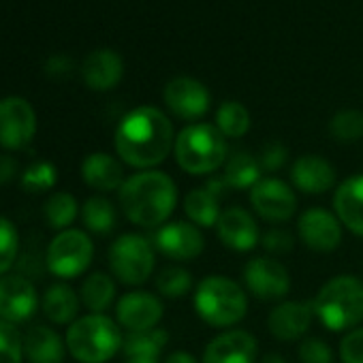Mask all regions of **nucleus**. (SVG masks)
Listing matches in <instances>:
<instances>
[{"mask_svg": "<svg viewBox=\"0 0 363 363\" xmlns=\"http://www.w3.org/2000/svg\"><path fill=\"white\" fill-rule=\"evenodd\" d=\"M246 291L261 301H280L291 291L289 269L274 257H252L242 272Z\"/></svg>", "mask_w": 363, "mask_h": 363, "instance_id": "nucleus-9", "label": "nucleus"}, {"mask_svg": "<svg viewBox=\"0 0 363 363\" xmlns=\"http://www.w3.org/2000/svg\"><path fill=\"white\" fill-rule=\"evenodd\" d=\"M193 306L206 325L227 331L244 320L248 312V297L235 280L212 274L197 284Z\"/></svg>", "mask_w": 363, "mask_h": 363, "instance_id": "nucleus-5", "label": "nucleus"}, {"mask_svg": "<svg viewBox=\"0 0 363 363\" xmlns=\"http://www.w3.org/2000/svg\"><path fill=\"white\" fill-rule=\"evenodd\" d=\"M214 229L220 244L235 252H250L261 244V231L255 216L238 206L225 210Z\"/></svg>", "mask_w": 363, "mask_h": 363, "instance_id": "nucleus-16", "label": "nucleus"}, {"mask_svg": "<svg viewBox=\"0 0 363 363\" xmlns=\"http://www.w3.org/2000/svg\"><path fill=\"white\" fill-rule=\"evenodd\" d=\"M164 363H199L195 354L186 352V350H173L171 354H167Z\"/></svg>", "mask_w": 363, "mask_h": 363, "instance_id": "nucleus-44", "label": "nucleus"}, {"mask_svg": "<svg viewBox=\"0 0 363 363\" xmlns=\"http://www.w3.org/2000/svg\"><path fill=\"white\" fill-rule=\"evenodd\" d=\"M167 109L179 120H199L212 105L210 90L195 77H173L162 92Z\"/></svg>", "mask_w": 363, "mask_h": 363, "instance_id": "nucleus-13", "label": "nucleus"}, {"mask_svg": "<svg viewBox=\"0 0 363 363\" xmlns=\"http://www.w3.org/2000/svg\"><path fill=\"white\" fill-rule=\"evenodd\" d=\"M39 308L35 284L24 276L0 278V318L7 323H24Z\"/></svg>", "mask_w": 363, "mask_h": 363, "instance_id": "nucleus-18", "label": "nucleus"}, {"mask_svg": "<svg viewBox=\"0 0 363 363\" xmlns=\"http://www.w3.org/2000/svg\"><path fill=\"white\" fill-rule=\"evenodd\" d=\"M154 244L139 233H124L109 246V269L126 286L150 280L156 265Z\"/></svg>", "mask_w": 363, "mask_h": 363, "instance_id": "nucleus-7", "label": "nucleus"}, {"mask_svg": "<svg viewBox=\"0 0 363 363\" xmlns=\"http://www.w3.org/2000/svg\"><path fill=\"white\" fill-rule=\"evenodd\" d=\"M43 214H45V220L52 229L56 231H67L77 214H79V206L75 201V197L71 193H54L48 201H45V208H43Z\"/></svg>", "mask_w": 363, "mask_h": 363, "instance_id": "nucleus-33", "label": "nucleus"}, {"mask_svg": "<svg viewBox=\"0 0 363 363\" xmlns=\"http://www.w3.org/2000/svg\"><path fill=\"white\" fill-rule=\"evenodd\" d=\"M82 220L88 231L96 235H107L116 229V208L109 199L105 197H90L84 208H82Z\"/></svg>", "mask_w": 363, "mask_h": 363, "instance_id": "nucleus-30", "label": "nucleus"}, {"mask_svg": "<svg viewBox=\"0 0 363 363\" xmlns=\"http://www.w3.org/2000/svg\"><path fill=\"white\" fill-rule=\"evenodd\" d=\"M337 352L342 363H363V327L344 333Z\"/></svg>", "mask_w": 363, "mask_h": 363, "instance_id": "nucleus-39", "label": "nucleus"}, {"mask_svg": "<svg viewBox=\"0 0 363 363\" xmlns=\"http://www.w3.org/2000/svg\"><path fill=\"white\" fill-rule=\"evenodd\" d=\"M193 289V274L182 265H167L156 274V291L167 299H182Z\"/></svg>", "mask_w": 363, "mask_h": 363, "instance_id": "nucleus-31", "label": "nucleus"}, {"mask_svg": "<svg viewBox=\"0 0 363 363\" xmlns=\"http://www.w3.org/2000/svg\"><path fill=\"white\" fill-rule=\"evenodd\" d=\"M261 363H289L282 354H276V352H269L261 359Z\"/></svg>", "mask_w": 363, "mask_h": 363, "instance_id": "nucleus-45", "label": "nucleus"}, {"mask_svg": "<svg viewBox=\"0 0 363 363\" xmlns=\"http://www.w3.org/2000/svg\"><path fill=\"white\" fill-rule=\"evenodd\" d=\"M65 344L62 337L43 325H35L24 335V354L33 363H62L65 361Z\"/></svg>", "mask_w": 363, "mask_h": 363, "instance_id": "nucleus-25", "label": "nucleus"}, {"mask_svg": "<svg viewBox=\"0 0 363 363\" xmlns=\"http://www.w3.org/2000/svg\"><path fill=\"white\" fill-rule=\"evenodd\" d=\"M252 210L267 223H286L297 212V197L280 177H261L250 191Z\"/></svg>", "mask_w": 363, "mask_h": 363, "instance_id": "nucleus-11", "label": "nucleus"}, {"mask_svg": "<svg viewBox=\"0 0 363 363\" xmlns=\"http://www.w3.org/2000/svg\"><path fill=\"white\" fill-rule=\"evenodd\" d=\"M297 235L314 252H333L342 244V223L335 212L310 208L297 218Z\"/></svg>", "mask_w": 363, "mask_h": 363, "instance_id": "nucleus-14", "label": "nucleus"}, {"mask_svg": "<svg viewBox=\"0 0 363 363\" xmlns=\"http://www.w3.org/2000/svg\"><path fill=\"white\" fill-rule=\"evenodd\" d=\"M333 212L342 227L363 238V173L346 177L333 193Z\"/></svg>", "mask_w": 363, "mask_h": 363, "instance_id": "nucleus-22", "label": "nucleus"}, {"mask_svg": "<svg viewBox=\"0 0 363 363\" xmlns=\"http://www.w3.org/2000/svg\"><path fill=\"white\" fill-rule=\"evenodd\" d=\"M16 169V160H11L9 156H0V182H7L9 177H13Z\"/></svg>", "mask_w": 363, "mask_h": 363, "instance_id": "nucleus-43", "label": "nucleus"}, {"mask_svg": "<svg viewBox=\"0 0 363 363\" xmlns=\"http://www.w3.org/2000/svg\"><path fill=\"white\" fill-rule=\"evenodd\" d=\"M124 363H158V359H147V357H130Z\"/></svg>", "mask_w": 363, "mask_h": 363, "instance_id": "nucleus-46", "label": "nucleus"}, {"mask_svg": "<svg viewBox=\"0 0 363 363\" xmlns=\"http://www.w3.org/2000/svg\"><path fill=\"white\" fill-rule=\"evenodd\" d=\"M18 248H20V238L13 223L7 220L5 216H0V278L16 263Z\"/></svg>", "mask_w": 363, "mask_h": 363, "instance_id": "nucleus-37", "label": "nucleus"}, {"mask_svg": "<svg viewBox=\"0 0 363 363\" xmlns=\"http://www.w3.org/2000/svg\"><path fill=\"white\" fill-rule=\"evenodd\" d=\"M291 182L303 195H325L335 186V169L320 154H301L291 167Z\"/></svg>", "mask_w": 363, "mask_h": 363, "instance_id": "nucleus-19", "label": "nucleus"}, {"mask_svg": "<svg viewBox=\"0 0 363 363\" xmlns=\"http://www.w3.org/2000/svg\"><path fill=\"white\" fill-rule=\"evenodd\" d=\"M71 69H73V62H71L69 58H65V56H54V58H50L48 65H45V71H48L52 77H65Z\"/></svg>", "mask_w": 363, "mask_h": 363, "instance_id": "nucleus-42", "label": "nucleus"}, {"mask_svg": "<svg viewBox=\"0 0 363 363\" xmlns=\"http://www.w3.org/2000/svg\"><path fill=\"white\" fill-rule=\"evenodd\" d=\"M177 203V186L171 175L158 169L137 171L124 179L120 206L124 216L139 229H158L169 223Z\"/></svg>", "mask_w": 363, "mask_h": 363, "instance_id": "nucleus-2", "label": "nucleus"}, {"mask_svg": "<svg viewBox=\"0 0 363 363\" xmlns=\"http://www.w3.org/2000/svg\"><path fill=\"white\" fill-rule=\"evenodd\" d=\"M257 340L246 329H227L212 337L201 363H257Z\"/></svg>", "mask_w": 363, "mask_h": 363, "instance_id": "nucleus-17", "label": "nucleus"}, {"mask_svg": "<svg viewBox=\"0 0 363 363\" xmlns=\"http://www.w3.org/2000/svg\"><path fill=\"white\" fill-rule=\"evenodd\" d=\"M314 318L312 301H280L267 316L269 333L280 342L301 340Z\"/></svg>", "mask_w": 363, "mask_h": 363, "instance_id": "nucleus-20", "label": "nucleus"}, {"mask_svg": "<svg viewBox=\"0 0 363 363\" xmlns=\"http://www.w3.org/2000/svg\"><path fill=\"white\" fill-rule=\"evenodd\" d=\"M37 133V116L33 105L22 96L0 101V145L7 150L26 147Z\"/></svg>", "mask_w": 363, "mask_h": 363, "instance_id": "nucleus-12", "label": "nucleus"}, {"mask_svg": "<svg viewBox=\"0 0 363 363\" xmlns=\"http://www.w3.org/2000/svg\"><path fill=\"white\" fill-rule=\"evenodd\" d=\"M162 314L164 306L160 297L147 291H130L122 295L116 303V323L124 327L128 333L158 327Z\"/></svg>", "mask_w": 363, "mask_h": 363, "instance_id": "nucleus-15", "label": "nucleus"}, {"mask_svg": "<svg viewBox=\"0 0 363 363\" xmlns=\"http://www.w3.org/2000/svg\"><path fill=\"white\" fill-rule=\"evenodd\" d=\"M56 179H58L56 167L48 160H39V162H33L22 173V189L33 195L48 193L56 186Z\"/></svg>", "mask_w": 363, "mask_h": 363, "instance_id": "nucleus-35", "label": "nucleus"}, {"mask_svg": "<svg viewBox=\"0 0 363 363\" xmlns=\"http://www.w3.org/2000/svg\"><path fill=\"white\" fill-rule=\"evenodd\" d=\"M24 357V337L20 331L0 318V363H22Z\"/></svg>", "mask_w": 363, "mask_h": 363, "instance_id": "nucleus-36", "label": "nucleus"}, {"mask_svg": "<svg viewBox=\"0 0 363 363\" xmlns=\"http://www.w3.org/2000/svg\"><path fill=\"white\" fill-rule=\"evenodd\" d=\"M229 191L227 182L220 177H210L206 186L191 191L184 197V214L193 225L201 227H216L220 218V199Z\"/></svg>", "mask_w": 363, "mask_h": 363, "instance_id": "nucleus-21", "label": "nucleus"}, {"mask_svg": "<svg viewBox=\"0 0 363 363\" xmlns=\"http://www.w3.org/2000/svg\"><path fill=\"white\" fill-rule=\"evenodd\" d=\"M314 316L333 333H348L363 320V280L342 274L327 280L312 299Z\"/></svg>", "mask_w": 363, "mask_h": 363, "instance_id": "nucleus-3", "label": "nucleus"}, {"mask_svg": "<svg viewBox=\"0 0 363 363\" xmlns=\"http://www.w3.org/2000/svg\"><path fill=\"white\" fill-rule=\"evenodd\" d=\"M82 303L90 310V314H103L116 299V282L105 272L90 274L82 284Z\"/></svg>", "mask_w": 363, "mask_h": 363, "instance_id": "nucleus-28", "label": "nucleus"}, {"mask_svg": "<svg viewBox=\"0 0 363 363\" xmlns=\"http://www.w3.org/2000/svg\"><path fill=\"white\" fill-rule=\"evenodd\" d=\"M293 235L284 229H269L267 233L261 235V246L269 252V255H276V257H282V255H289L293 250Z\"/></svg>", "mask_w": 363, "mask_h": 363, "instance_id": "nucleus-41", "label": "nucleus"}, {"mask_svg": "<svg viewBox=\"0 0 363 363\" xmlns=\"http://www.w3.org/2000/svg\"><path fill=\"white\" fill-rule=\"evenodd\" d=\"M67 348L79 363H107L122 350L120 325L105 314H86L71 323Z\"/></svg>", "mask_w": 363, "mask_h": 363, "instance_id": "nucleus-6", "label": "nucleus"}, {"mask_svg": "<svg viewBox=\"0 0 363 363\" xmlns=\"http://www.w3.org/2000/svg\"><path fill=\"white\" fill-rule=\"evenodd\" d=\"M113 143L122 162L139 171L154 169L175 145L173 124L160 109L141 105L120 120Z\"/></svg>", "mask_w": 363, "mask_h": 363, "instance_id": "nucleus-1", "label": "nucleus"}, {"mask_svg": "<svg viewBox=\"0 0 363 363\" xmlns=\"http://www.w3.org/2000/svg\"><path fill=\"white\" fill-rule=\"evenodd\" d=\"M297 357H299V363H333L335 361L333 350L320 337H306V340H301Z\"/></svg>", "mask_w": 363, "mask_h": 363, "instance_id": "nucleus-38", "label": "nucleus"}, {"mask_svg": "<svg viewBox=\"0 0 363 363\" xmlns=\"http://www.w3.org/2000/svg\"><path fill=\"white\" fill-rule=\"evenodd\" d=\"M169 342V333L162 327H154L147 331H135L126 333L122 342V352L126 359L130 357H147V359H158L160 352L164 350Z\"/></svg>", "mask_w": 363, "mask_h": 363, "instance_id": "nucleus-29", "label": "nucleus"}, {"mask_svg": "<svg viewBox=\"0 0 363 363\" xmlns=\"http://www.w3.org/2000/svg\"><path fill=\"white\" fill-rule=\"evenodd\" d=\"M257 158L261 162V169L272 173V171H278V169L284 167V162L289 158V150L280 141H269L267 145H263V150H261V154Z\"/></svg>", "mask_w": 363, "mask_h": 363, "instance_id": "nucleus-40", "label": "nucleus"}, {"mask_svg": "<svg viewBox=\"0 0 363 363\" xmlns=\"http://www.w3.org/2000/svg\"><path fill=\"white\" fill-rule=\"evenodd\" d=\"M41 308H43V314L56 325L75 323L77 320L75 316L79 312V297L69 284L60 282L48 289Z\"/></svg>", "mask_w": 363, "mask_h": 363, "instance_id": "nucleus-27", "label": "nucleus"}, {"mask_svg": "<svg viewBox=\"0 0 363 363\" xmlns=\"http://www.w3.org/2000/svg\"><path fill=\"white\" fill-rule=\"evenodd\" d=\"M173 156L182 171L191 175H212L225 167L229 147L216 124L195 122L175 135Z\"/></svg>", "mask_w": 363, "mask_h": 363, "instance_id": "nucleus-4", "label": "nucleus"}, {"mask_svg": "<svg viewBox=\"0 0 363 363\" xmlns=\"http://www.w3.org/2000/svg\"><path fill=\"white\" fill-rule=\"evenodd\" d=\"M154 248L175 263H189L201 257L206 250V238L197 225L191 220H171L156 229L154 233Z\"/></svg>", "mask_w": 363, "mask_h": 363, "instance_id": "nucleus-10", "label": "nucleus"}, {"mask_svg": "<svg viewBox=\"0 0 363 363\" xmlns=\"http://www.w3.org/2000/svg\"><path fill=\"white\" fill-rule=\"evenodd\" d=\"M329 135L337 143H354L363 137V111L340 109L329 120Z\"/></svg>", "mask_w": 363, "mask_h": 363, "instance_id": "nucleus-34", "label": "nucleus"}, {"mask_svg": "<svg viewBox=\"0 0 363 363\" xmlns=\"http://www.w3.org/2000/svg\"><path fill=\"white\" fill-rule=\"evenodd\" d=\"M82 75L88 88L96 92H105L120 84L124 75V62L111 50H96L84 60Z\"/></svg>", "mask_w": 363, "mask_h": 363, "instance_id": "nucleus-24", "label": "nucleus"}, {"mask_svg": "<svg viewBox=\"0 0 363 363\" xmlns=\"http://www.w3.org/2000/svg\"><path fill=\"white\" fill-rule=\"evenodd\" d=\"M94 257L92 240L79 229L60 231L48 246V267L54 276L71 280L82 276Z\"/></svg>", "mask_w": 363, "mask_h": 363, "instance_id": "nucleus-8", "label": "nucleus"}, {"mask_svg": "<svg viewBox=\"0 0 363 363\" xmlns=\"http://www.w3.org/2000/svg\"><path fill=\"white\" fill-rule=\"evenodd\" d=\"M261 162L255 154L246 150L233 152L225 162L223 179L227 182L229 191H252V186L261 179Z\"/></svg>", "mask_w": 363, "mask_h": 363, "instance_id": "nucleus-26", "label": "nucleus"}, {"mask_svg": "<svg viewBox=\"0 0 363 363\" xmlns=\"http://www.w3.org/2000/svg\"><path fill=\"white\" fill-rule=\"evenodd\" d=\"M82 177L90 189H94L99 193L120 191L126 179L122 162L107 152L88 154L82 162Z\"/></svg>", "mask_w": 363, "mask_h": 363, "instance_id": "nucleus-23", "label": "nucleus"}, {"mask_svg": "<svg viewBox=\"0 0 363 363\" xmlns=\"http://www.w3.org/2000/svg\"><path fill=\"white\" fill-rule=\"evenodd\" d=\"M216 128L227 139H240L250 130V113L238 101H227L216 111Z\"/></svg>", "mask_w": 363, "mask_h": 363, "instance_id": "nucleus-32", "label": "nucleus"}]
</instances>
